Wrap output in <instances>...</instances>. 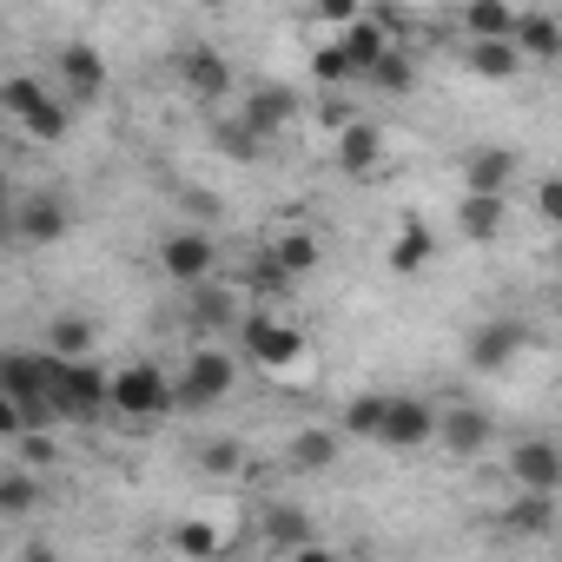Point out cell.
Here are the masks:
<instances>
[{"label": "cell", "mask_w": 562, "mask_h": 562, "mask_svg": "<svg viewBox=\"0 0 562 562\" xmlns=\"http://www.w3.org/2000/svg\"><path fill=\"white\" fill-rule=\"evenodd\" d=\"M318 14H325V27H338V34H345V27H351V21H358L364 8H358V0H325Z\"/></svg>", "instance_id": "obj_37"}, {"label": "cell", "mask_w": 562, "mask_h": 562, "mask_svg": "<svg viewBox=\"0 0 562 562\" xmlns=\"http://www.w3.org/2000/svg\"><path fill=\"white\" fill-rule=\"evenodd\" d=\"M318 120H325V126H331V133H345V126H358V120H364V113H358V106H351V100H345V93H325V106H318Z\"/></svg>", "instance_id": "obj_35"}, {"label": "cell", "mask_w": 562, "mask_h": 562, "mask_svg": "<svg viewBox=\"0 0 562 562\" xmlns=\"http://www.w3.org/2000/svg\"><path fill=\"white\" fill-rule=\"evenodd\" d=\"M509 483H516L522 496H555V490H562V450H555L549 437H522V443L509 450Z\"/></svg>", "instance_id": "obj_11"}, {"label": "cell", "mask_w": 562, "mask_h": 562, "mask_svg": "<svg viewBox=\"0 0 562 562\" xmlns=\"http://www.w3.org/2000/svg\"><path fill=\"white\" fill-rule=\"evenodd\" d=\"M457 232H463L470 245H490V238H503V232H509V199L463 192V199H457Z\"/></svg>", "instance_id": "obj_19"}, {"label": "cell", "mask_w": 562, "mask_h": 562, "mask_svg": "<svg viewBox=\"0 0 562 562\" xmlns=\"http://www.w3.org/2000/svg\"><path fill=\"white\" fill-rule=\"evenodd\" d=\"M54 417H67V424H100L106 417V371L93 358L87 364L54 358Z\"/></svg>", "instance_id": "obj_5"}, {"label": "cell", "mask_w": 562, "mask_h": 562, "mask_svg": "<svg viewBox=\"0 0 562 562\" xmlns=\"http://www.w3.org/2000/svg\"><path fill=\"white\" fill-rule=\"evenodd\" d=\"M232 384H238V358L218 351V345H199L186 358V371L172 378V411H212V404L232 397Z\"/></svg>", "instance_id": "obj_3"}, {"label": "cell", "mask_w": 562, "mask_h": 562, "mask_svg": "<svg viewBox=\"0 0 562 562\" xmlns=\"http://www.w3.org/2000/svg\"><path fill=\"white\" fill-rule=\"evenodd\" d=\"M0 437H21V411H14L8 391H0Z\"/></svg>", "instance_id": "obj_40"}, {"label": "cell", "mask_w": 562, "mask_h": 562, "mask_svg": "<svg viewBox=\"0 0 562 562\" xmlns=\"http://www.w3.org/2000/svg\"><path fill=\"white\" fill-rule=\"evenodd\" d=\"M100 351V325L87 318V312H60V318H47V358H60V364H87Z\"/></svg>", "instance_id": "obj_17"}, {"label": "cell", "mask_w": 562, "mask_h": 562, "mask_svg": "<svg viewBox=\"0 0 562 562\" xmlns=\"http://www.w3.org/2000/svg\"><path fill=\"white\" fill-rule=\"evenodd\" d=\"M14 199H21V192H14V179H8V159H0V232H8V212H14Z\"/></svg>", "instance_id": "obj_39"}, {"label": "cell", "mask_w": 562, "mask_h": 562, "mask_svg": "<svg viewBox=\"0 0 562 562\" xmlns=\"http://www.w3.org/2000/svg\"><path fill=\"white\" fill-rule=\"evenodd\" d=\"M338 450H345V437H338L331 424H312V430H299V437H292V450H285V457H292V470H299V476H318V470H331V463H338Z\"/></svg>", "instance_id": "obj_22"}, {"label": "cell", "mask_w": 562, "mask_h": 562, "mask_svg": "<svg viewBox=\"0 0 562 562\" xmlns=\"http://www.w3.org/2000/svg\"><path fill=\"white\" fill-rule=\"evenodd\" d=\"M21 457H27V470H34V463H54V443H47L41 430H27V437H21Z\"/></svg>", "instance_id": "obj_38"}, {"label": "cell", "mask_w": 562, "mask_h": 562, "mask_svg": "<svg viewBox=\"0 0 562 562\" xmlns=\"http://www.w3.org/2000/svg\"><path fill=\"white\" fill-rule=\"evenodd\" d=\"M430 258H437V232H430L424 218H404L397 238H391V251H384V265H391L397 278H417V271H430Z\"/></svg>", "instance_id": "obj_20"}, {"label": "cell", "mask_w": 562, "mask_h": 562, "mask_svg": "<svg viewBox=\"0 0 562 562\" xmlns=\"http://www.w3.org/2000/svg\"><path fill=\"white\" fill-rule=\"evenodd\" d=\"M245 325V358L258 364V371H292V364H305V331L292 325V318H265V312H245L238 318Z\"/></svg>", "instance_id": "obj_4"}, {"label": "cell", "mask_w": 562, "mask_h": 562, "mask_svg": "<svg viewBox=\"0 0 562 562\" xmlns=\"http://www.w3.org/2000/svg\"><path fill=\"white\" fill-rule=\"evenodd\" d=\"M238 120H245L258 139H271V133H285V126L299 120V93H292V87H271V80H265V87H251V93H245Z\"/></svg>", "instance_id": "obj_16"}, {"label": "cell", "mask_w": 562, "mask_h": 562, "mask_svg": "<svg viewBox=\"0 0 562 562\" xmlns=\"http://www.w3.org/2000/svg\"><path fill=\"white\" fill-rule=\"evenodd\" d=\"M186 318H192L199 331H218V325H232V318H245V312H238V299H232L225 285H192V305H186Z\"/></svg>", "instance_id": "obj_28"}, {"label": "cell", "mask_w": 562, "mask_h": 562, "mask_svg": "<svg viewBox=\"0 0 562 562\" xmlns=\"http://www.w3.org/2000/svg\"><path fill=\"white\" fill-rule=\"evenodd\" d=\"M27 562H60V555H54L47 542H27Z\"/></svg>", "instance_id": "obj_42"}, {"label": "cell", "mask_w": 562, "mask_h": 562, "mask_svg": "<svg viewBox=\"0 0 562 562\" xmlns=\"http://www.w3.org/2000/svg\"><path fill=\"white\" fill-rule=\"evenodd\" d=\"M265 258H271V271H278V278H285V285H292V278H312V271H318L325 245H318V232L292 225V232H278V245H271Z\"/></svg>", "instance_id": "obj_18"}, {"label": "cell", "mask_w": 562, "mask_h": 562, "mask_svg": "<svg viewBox=\"0 0 562 562\" xmlns=\"http://www.w3.org/2000/svg\"><path fill=\"white\" fill-rule=\"evenodd\" d=\"M516 172H522V153H516V146H470V153H463V192L509 199Z\"/></svg>", "instance_id": "obj_12"}, {"label": "cell", "mask_w": 562, "mask_h": 562, "mask_svg": "<svg viewBox=\"0 0 562 562\" xmlns=\"http://www.w3.org/2000/svg\"><path fill=\"white\" fill-rule=\"evenodd\" d=\"M172 555L179 562H212L218 549H225V536H218V522H205V516H186V522H172Z\"/></svg>", "instance_id": "obj_25"}, {"label": "cell", "mask_w": 562, "mask_h": 562, "mask_svg": "<svg viewBox=\"0 0 562 562\" xmlns=\"http://www.w3.org/2000/svg\"><path fill=\"white\" fill-rule=\"evenodd\" d=\"M509 47H516V60L529 67H549V60H562V21L555 14H542V8H516V34H509Z\"/></svg>", "instance_id": "obj_15"}, {"label": "cell", "mask_w": 562, "mask_h": 562, "mask_svg": "<svg viewBox=\"0 0 562 562\" xmlns=\"http://www.w3.org/2000/svg\"><path fill=\"white\" fill-rule=\"evenodd\" d=\"M378 166H384V133H378L371 120L345 126V133H338V172L364 179V172H378Z\"/></svg>", "instance_id": "obj_21"}, {"label": "cell", "mask_w": 562, "mask_h": 562, "mask_svg": "<svg viewBox=\"0 0 562 562\" xmlns=\"http://www.w3.org/2000/svg\"><path fill=\"white\" fill-rule=\"evenodd\" d=\"M457 27L470 34V47L476 41H509L516 34V8H503V0H470V8L457 14Z\"/></svg>", "instance_id": "obj_24"}, {"label": "cell", "mask_w": 562, "mask_h": 562, "mask_svg": "<svg viewBox=\"0 0 562 562\" xmlns=\"http://www.w3.org/2000/svg\"><path fill=\"white\" fill-rule=\"evenodd\" d=\"M490 437H496V424H490V411H476V404L437 411V430H430V443H443L450 457H483Z\"/></svg>", "instance_id": "obj_14"}, {"label": "cell", "mask_w": 562, "mask_h": 562, "mask_svg": "<svg viewBox=\"0 0 562 562\" xmlns=\"http://www.w3.org/2000/svg\"><path fill=\"white\" fill-rule=\"evenodd\" d=\"M265 536H271V549H285V555L305 549V542H318V536H312V516L292 509V503H271V509H265Z\"/></svg>", "instance_id": "obj_27"}, {"label": "cell", "mask_w": 562, "mask_h": 562, "mask_svg": "<svg viewBox=\"0 0 562 562\" xmlns=\"http://www.w3.org/2000/svg\"><path fill=\"white\" fill-rule=\"evenodd\" d=\"M41 476L34 470H0V516H8V522H27L34 509H41Z\"/></svg>", "instance_id": "obj_26"}, {"label": "cell", "mask_w": 562, "mask_h": 562, "mask_svg": "<svg viewBox=\"0 0 562 562\" xmlns=\"http://www.w3.org/2000/svg\"><path fill=\"white\" fill-rule=\"evenodd\" d=\"M212 139H218V153H232V159H258V153H265V139H258L238 113H232V120H218V126H212Z\"/></svg>", "instance_id": "obj_33"}, {"label": "cell", "mask_w": 562, "mask_h": 562, "mask_svg": "<svg viewBox=\"0 0 562 562\" xmlns=\"http://www.w3.org/2000/svg\"><path fill=\"white\" fill-rule=\"evenodd\" d=\"M192 457H199L205 476H238V470H245V443H238V437H205Z\"/></svg>", "instance_id": "obj_32"}, {"label": "cell", "mask_w": 562, "mask_h": 562, "mask_svg": "<svg viewBox=\"0 0 562 562\" xmlns=\"http://www.w3.org/2000/svg\"><path fill=\"white\" fill-rule=\"evenodd\" d=\"M106 417H126V424H159V417H172V371L153 364V358L106 371Z\"/></svg>", "instance_id": "obj_1"}, {"label": "cell", "mask_w": 562, "mask_h": 562, "mask_svg": "<svg viewBox=\"0 0 562 562\" xmlns=\"http://www.w3.org/2000/svg\"><path fill=\"white\" fill-rule=\"evenodd\" d=\"M430 430H437V404H424V397H384V424H378L384 450H424Z\"/></svg>", "instance_id": "obj_13"}, {"label": "cell", "mask_w": 562, "mask_h": 562, "mask_svg": "<svg viewBox=\"0 0 562 562\" xmlns=\"http://www.w3.org/2000/svg\"><path fill=\"white\" fill-rule=\"evenodd\" d=\"M378 424H384V391H364L345 404L338 417V437H358V443H378Z\"/></svg>", "instance_id": "obj_30"}, {"label": "cell", "mask_w": 562, "mask_h": 562, "mask_svg": "<svg viewBox=\"0 0 562 562\" xmlns=\"http://www.w3.org/2000/svg\"><path fill=\"white\" fill-rule=\"evenodd\" d=\"M179 87L199 100V106H218V100H232V60L218 54V47H205V41H192L186 54H179Z\"/></svg>", "instance_id": "obj_9"}, {"label": "cell", "mask_w": 562, "mask_h": 562, "mask_svg": "<svg viewBox=\"0 0 562 562\" xmlns=\"http://www.w3.org/2000/svg\"><path fill=\"white\" fill-rule=\"evenodd\" d=\"M67 232H74V212L60 192H21L8 212V238H21V245H60Z\"/></svg>", "instance_id": "obj_8"}, {"label": "cell", "mask_w": 562, "mask_h": 562, "mask_svg": "<svg viewBox=\"0 0 562 562\" xmlns=\"http://www.w3.org/2000/svg\"><path fill=\"white\" fill-rule=\"evenodd\" d=\"M0 113H8L27 139H41V146H60L74 133V113L60 106V93L47 80H34V74H8V80H0Z\"/></svg>", "instance_id": "obj_2"}, {"label": "cell", "mask_w": 562, "mask_h": 562, "mask_svg": "<svg viewBox=\"0 0 562 562\" xmlns=\"http://www.w3.org/2000/svg\"><path fill=\"white\" fill-rule=\"evenodd\" d=\"M312 80L338 93V87H351V60H345L338 47H318V54H312Z\"/></svg>", "instance_id": "obj_34"}, {"label": "cell", "mask_w": 562, "mask_h": 562, "mask_svg": "<svg viewBox=\"0 0 562 562\" xmlns=\"http://www.w3.org/2000/svg\"><path fill=\"white\" fill-rule=\"evenodd\" d=\"M536 218H542V225L562 218V179H542V186H536Z\"/></svg>", "instance_id": "obj_36"}, {"label": "cell", "mask_w": 562, "mask_h": 562, "mask_svg": "<svg viewBox=\"0 0 562 562\" xmlns=\"http://www.w3.org/2000/svg\"><path fill=\"white\" fill-rule=\"evenodd\" d=\"M463 60H470V74H483V80H516V74H522V60H516L509 41H476V47H463Z\"/></svg>", "instance_id": "obj_29"}, {"label": "cell", "mask_w": 562, "mask_h": 562, "mask_svg": "<svg viewBox=\"0 0 562 562\" xmlns=\"http://www.w3.org/2000/svg\"><path fill=\"white\" fill-rule=\"evenodd\" d=\"M529 351V325L522 318H483L470 331V371H509Z\"/></svg>", "instance_id": "obj_10"}, {"label": "cell", "mask_w": 562, "mask_h": 562, "mask_svg": "<svg viewBox=\"0 0 562 562\" xmlns=\"http://www.w3.org/2000/svg\"><path fill=\"white\" fill-rule=\"evenodd\" d=\"M54 67H60V106H67V113L106 100V54H93L87 41H67V47L54 54Z\"/></svg>", "instance_id": "obj_7"}, {"label": "cell", "mask_w": 562, "mask_h": 562, "mask_svg": "<svg viewBox=\"0 0 562 562\" xmlns=\"http://www.w3.org/2000/svg\"><path fill=\"white\" fill-rule=\"evenodd\" d=\"M285 562H338V549H325V542H305V549H292Z\"/></svg>", "instance_id": "obj_41"}, {"label": "cell", "mask_w": 562, "mask_h": 562, "mask_svg": "<svg viewBox=\"0 0 562 562\" xmlns=\"http://www.w3.org/2000/svg\"><path fill=\"white\" fill-rule=\"evenodd\" d=\"M364 80H371L378 93H391V100H397V93H411V87H417V60H411V54H404V41H397V47H391Z\"/></svg>", "instance_id": "obj_31"}, {"label": "cell", "mask_w": 562, "mask_h": 562, "mask_svg": "<svg viewBox=\"0 0 562 562\" xmlns=\"http://www.w3.org/2000/svg\"><path fill=\"white\" fill-rule=\"evenodd\" d=\"M159 271L172 278V285H212L218 278V245H212V232H166V245H159Z\"/></svg>", "instance_id": "obj_6"}, {"label": "cell", "mask_w": 562, "mask_h": 562, "mask_svg": "<svg viewBox=\"0 0 562 562\" xmlns=\"http://www.w3.org/2000/svg\"><path fill=\"white\" fill-rule=\"evenodd\" d=\"M503 529L509 536H522V542H536V536H549L555 529V496H509V509H503Z\"/></svg>", "instance_id": "obj_23"}]
</instances>
